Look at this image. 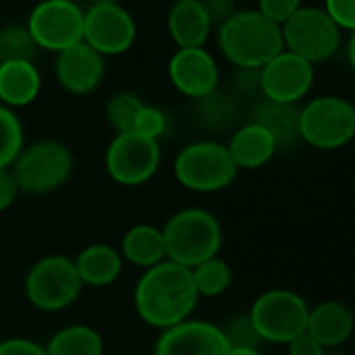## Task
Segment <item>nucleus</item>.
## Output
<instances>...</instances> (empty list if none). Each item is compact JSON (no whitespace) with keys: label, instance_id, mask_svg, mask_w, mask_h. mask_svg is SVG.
Instances as JSON below:
<instances>
[{"label":"nucleus","instance_id":"nucleus-40","mask_svg":"<svg viewBox=\"0 0 355 355\" xmlns=\"http://www.w3.org/2000/svg\"><path fill=\"white\" fill-rule=\"evenodd\" d=\"M324 355H349L347 351H343V349H326V353Z\"/></svg>","mask_w":355,"mask_h":355},{"label":"nucleus","instance_id":"nucleus-29","mask_svg":"<svg viewBox=\"0 0 355 355\" xmlns=\"http://www.w3.org/2000/svg\"><path fill=\"white\" fill-rule=\"evenodd\" d=\"M197 103H199V117L209 130H224L232 123L236 109H234V101L230 96L216 90L214 94H209Z\"/></svg>","mask_w":355,"mask_h":355},{"label":"nucleus","instance_id":"nucleus-20","mask_svg":"<svg viewBox=\"0 0 355 355\" xmlns=\"http://www.w3.org/2000/svg\"><path fill=\"white\" fill-rule=\"evenodd\" d=\"M42 88V76L36 63L9 61L0 63V105L21 109L32 105Z\"/></svg>","mask_w":355,"mask_h":355},{"label":"nucleus","instance_id":"nucleus-17","mask_svg":"<svg viewBox=\"0 0 355 355\" xmlns=\"http://www.w3.org/2000/svg\"><path fill=\"white\" fill-rule=\"evenodd\" d=\"M355 330V313L336 299H326L309 307L305 332L324 349H340Z\"/></svg>","mask_w":355,"mask_h":355},{"label":"nucleus","instance_id":"nucleus-7","mask_svg":"<svg viewBox=\"0 0 355 355\" xmlns=\"http://www.w3.org/2000/svg\"><path fill=\"white\" fill-rule=\"evenodd\" d=\"M84 284L73 259L61 253L38 259L26 276V297L32 307L55 313L63 311L80 297Z\"/></svg>","mask_w":355,"mask_h":355},{"label":"nucleus","instance_id":"nucleus-28","mask_svg":"<svg viewBox=\"0 0 355 355\" xmlns=\"http://www.w3.org/2000/svg\"><path fill=\"white\" fill-rule=\"evenodd\" d=\"M142 107L144 103L134 92H117L109 98L105 115L109 125L115 130V134H125L132 132L136 115L140 113Z\"/></svg>","mask_w":355,"mask_h":355},{"label":"nucleus","instance_id":"nucleus-31","mask_svg":"<svg viewBox=\"0 0 355 355\" xmlns=\"http://www.w3.org/2000/svg\"><path fill=\"white\" fill-rule=\"evenodd\" d=\"M132 132L142 136V138L159 142V138L167 132V115L153 105H144L140 109V113L136 115Z\"/></svg>","mask_w":355,"mask_h":355},{"label":"nucleus","instance_id":"nucleus-32","mask_svg":"<svg viewBox=\"0 0 355 355\" xmlns=\"http://www.w3.org/2000/svg\"><path fill=\"white\" fill-rule=\"evenodd\" d=\"M324 11L340 32H355V0H324Z\"/></svg>","mask_w":355,"mask_h":355},{"label":"nucleus","instance_id":"nucleus-22","mask_svg":"<svg viewBox=\"0 0 355 355\" xmlns=\"http://www.w3.org/2000/svg\"><path fill=\"white\" fill-rule=\"evenodd\" d=\"M121 259L140 268L142 272L165 261L163 230L153 224H136L121 236Z\"/></svg>","mask_w":355,"mask_h":355},{"label":"nucleus","instance_id":"nucleus-39","mask_svg":"<svg viewBox=\"0 0 355 355\" xmlns=\"http://www.w3.org/2000/svg\"><path fill=\"white\" fill-rule=\"evenodd\" d=\"M228 355H263L259 349H230Z\"/></svg>","mask_w":355,"mask_h":355},{"label":"nucleus","instance_id":"nucleus-8","mask_svg":"<svg viewBox=\"0 0 355 355\" xmlns=\"http://www.w3.org/2000/svg\"><path fill=\"white\" fill-rule=\"evenodd\" d=\"M307 315L309 303L291 288H270L249 309V318L261 340L274 345H288L295 336L303 334Z\"/></svg>","mask_w":355,"mask_h":355},{"label":"nucleus","instance_id":"nucleus-36","mask_svg":"<svg viewBox=\"0 0 355 355\" xmlns=\"http://www.w3.org/2000/svg\"><path fill=\"white\" fill-rule=\"evenodd\" d=\"M286 349H288V355H324L326 353V349L318 340H313L307 332L295 336L286 345Z\"/></svg>","mask_w":355,"mask_h":355},{"label":"nucleus","instance_id":"nucleus-19","mask_svg":"<svg viewBox=\"0 0 355 355\" xmlns=\"http://www.w3.org/2000/svg\"><path fill=\"white\" fill-rule=\"evenodd\" d=\"M234 165L241 169H259L266 163L272 161V157L278 153V144L272 138L268 130L261 125L247 121L243 123L228 140L226 144Z\"/></svg>","mask_w":355,"mask_h":355},{"label":"nucleus","instance_id":"nucleus-30","mask_svg":"<svg viewBox=\"0 0 355 355\" xmlns=\"http://www.w3.org/2000/svg\"><path fill=\"white\" fill-rule=\"evenodd\" d=\"M230 349H259V345L263 343L259 332L255 330L249 313H239L232 315L224 326H220Z\"/></svg>","mask_w":355,"mask_h":355},{"label":"nucleus","instance_id":"nucleus-15","mask_svg":"<svg viewBox=\"0 0 355 355\" xmlns=\"http://www.w3.org/2000/svg\"><path fill=\"white\" fill-rule=\"evenodd\" d=\"M173 88L195 101H201L218 90L220 67L211 53L201 49H178L167 65Z\"/></svg>","mask_w":355,"mask_h":355},{"label":"nucleus","instance_id":"nucleus-35","mask_svg":"<svg viewBox=\"0 0 355 355\" xmlns=\"http://www.w3.org/2000/svg\"><path fill=\"white\" fill-rule=\"evenodd\" d=\"M19 197V187L11 169H0V214L7 211Z\"/></svg>","mask_w":355,"mask_h":355},{"label":"nucleus","instance_id":"nucleus-41","mask_svg":"<svg viewBox=\"0 0 355 355\" xmlns=\"http://www.w3.org/2000/svg\"><path fill=\"white\" fill-rule=\"evenodd\" d=\"M92 5H119L117 0H92Z\"/></svg>","mask_w":355,"mask_h":355},{"label":"nucleus","instance_id":"nucleus-37","mask_svg":"<svg viewBox=\"0 0 355 355\" xmlns=\"http://www.w3.org/2000/svg\"><path fill=\"white\" fill-rule=\"evenodd\" d=\"M211 24H224L234 13V0H199Z\"/></svg>","mask_w":355,"mask_h":355},{"label":"nucleus","instance_id":"nucleus-14","mask_svg":"<svg viewBox=\"0 0 355 355\" xmlns=\"http://www.w3.org/2000/svg\"><path fill=\"white\" fill-rule=\"evenodd\" d=\"M230 345L220 328L209 320H184L161 330L153 355H228Z\"/></svg>","mask_w":355,"mask_h":355},{"label":"nucleus","instance_id":"nucleus-3","mask_svg":"<svg viewBox=\"0 0 355 355\" xmlns=\"http://www.w3.org/2000/svg\"><path fill=\"white\" fill-rule=\"evenodd\" d=\"M161 230L165 241V257L191 270L220 255L224 243L220 220L201 207L175 211Z\"/></svg>","mask_w":355,"mask_h":355},{"label":"nucleus","instance_id":"nucleus-27","mask_svg":"<svg viewBox=\"0 0 355 355\" xmlns=\"http://www.w3.org/2000/svg\"><path fill=\"white\" fill-rule=\"evenodd\" d=\"M36 55H38V46L30 36L28 28L11 26L0 32V63H9V61L34 63Z\"/></svg>","mask_w":355,"mask_h":355},{"label":"nucleus","instance_id":"nucleus-24","mask_svg":"<svg viewBox=\"0 0 355 355\" xmlns=\"http://www.w3.org/2000/svg\"><path fill=\"white\" fill-rule=\"evenodd\" d=\"M44 349L46 355H105L101 332L86 324H71L57 330Z\"/></svg>","mask_w":355,"mask_h":355},{"label":"nucleus","instance_id":"nucleus-16","mask_svg":"<svg viewBox=\"0 0 355 355\" xmlns=\"http://www.w3.org/2000/svg\"><path fill=\"white\" fill-rule=\"evenodd\" d=\"M55 76L69 94H90L105 76V57L86 42L73 44L57 55Z\"/></svg>","mask_w":355,"mask_h":355},{"label":"nucleus","instance_id":"nucleus-9","mask_svg":"<svg viewBox=\"0 0 355 355\" xmlns=\"http://www.w3.org/2000/svg\"><path fill=\"white\" fill-rule=\"evenodd\" d=\"M284 51L318 65L332 59L340 46V30L320 7H301L282 26Z\"/></svg>","mask_w":355,"mask_h":355},{"label":"nucleus","instance_id":"nucleus-10","mask_svg":"<svg viewBox=\"0 0 355 355\" xmlns=\"http://www.w3.org/2000/svg\"><path fill=\"white\" fill-rule=\"evenodd\" d=\"M26 28L38 49L59 55L84 42V9L73 0H42L32 9Z\"/></svg>","mask_w":355,"mask_h":355},{"label":"nucleus","instance_id":"nucleus-38","mask_svg":"<svg viewBox=\"0 0 355 355\" xmlns=\"http://www.w3.org/2000/svg\"><path fill=\"white\" fill-rule=\"evenodd\" d=\"M347 57H349V63L355 71V32H351L349 36V44H347Z\"/></svg>","mask_w":355,"mask_h":355},{"label":"nucleus","instance_id":"nucleus-12","mask_svg":"<svg viewBox=\"0 0 355 355\" xmlns=\"http://www.w3.org/2000/svg\"><path fill=\"white\" fill-rule=\"evenodd\" d=\"M136 40V21L121 5H92L84 11V42L101 57L123 55Z\"/></svg>","mask_w":355,"mask_h":355},{"label":"nucleus","instance_id":"nucleus-18","mask_svg":"<svg viewBox=\"0 0 355 355\" xmlns=\"http://www.w3.org/2000/svg\"><path fill=\"white\" fill-rule=\"evenodd\" d=\"M211 26L199 0H175L167 15V32L178 49H201L209 38Z\"/></svg>","mask_w":355,"mask_h":355},{"label":"nucleus","instance_id":"nucleus-21","mask_svg":"<svg viewBox=\"0 0 355 355\" xmlns=\"http://www.w3.org/2000/svg\"><path fill=\"white\" fill-rule=\"evenodd\" d=\"M73 263L82 284L92 288L111 286L123 272V259L119 249L105 243L84 247L73 259Z\"/></svg>","mask_w":355,"mask_h":355},{"label":"nucleus","instance_id":"nucleus-34","mask_svg":"<svg viewBox=\"0 0 355 355\" xmlns=\"http://www.w3.org/2000/svg\"><path fill=\"white\" fill-rule=\"evenodd\" d=\"M0 355H46V349L32 338L11 336L0 343Z\"/></svg>","mask_w":355,"mask_h":355},{"label":"nucleus","instance_id":"nucleus-6","mask_svg":"<svg viewBox=\"0 0 355 355\" xmlns=\"http://www.w3.org/2000/svg\"><path fill=\"white\" fill-rule=\"evenodd\" d=\"M299 138L320 150H336L355 138V105L336 94L315 96L299 109Z\"/></svg>","mask_w":355,"mask_h":355},{"label":"nucleus","instance_id":"nucleus-4","mask_svg":"<svg viewBox=\"0 0 355 355\" xmlns=\"http://www.w3.org/2000/svg\"><path fill=\"white\" fill-rule=\"evenodd\" d=\"M173 175L180 187L193 193L209 195L228 189L239 175L226 144L218 140H197L178 150Z\"/></svg>","mask_w":355,"mask_h":355},{"label":"nucleus","instance_id":"nucleus-33","mask_svg":"<svg viewBox=\"0 0 355 355\" xmlns=\"http://www.w3.org/2000/svg\"><path fill=\"white\" fill-rule=\"evenodd\" d=\"M303 7V0H259L257 11L270 21L282 26L291 15H295Z\"/></svg>","mask_w":355,"mask_h":355},{"label":"nucleus","instance_id":"nucleus-23","mask_svg":"<svg viewBox=\"0 0 355 355\" xmlns=\"http://www.w3.org/2000/svg\"><path fill=\"white\" fill-rule=\"evenodd\" d=\"M253 123L261 125L272 134L278 148L293 146L299 142V107L286 105V103H274V101H259L251 113Z\"/></svg>","mask_w":355,"mask_h":355},{"label":"nucleus","instance_id":"nucleus-26","mask_svg":"<svg viewBox=\"0 0 355 355\" xmlns=\"http://www.w3.org/2000/svg\"><path fill=\"white\" fill-rule=\"evenodd\" d=\"M26 146V134L17 113L0 105V169H11Z\"/></svg>","mask_w":355,"mask_h":355},{"label":"nucleus","instance_id":"nucleus-5","mask_svg":"<svg viewBox=\"0 0 355 355\" xmlns=\"http://www.w3.org/2000/svg\"><path fill=\"white\" fill-rule=\"evenodd\" d=\"M19 193L49 195L63 189L73 173V155L59 140L44 138L24 146L11 165Z\"/></svg>","mask_w":355,"mask_h":355},{"label":"nucleus","instance_id":"nucleus-2","mask_svg":"<svg viewBox=\"0 0 355 355\" xmlns=\"http://www.w3.org/2000/svg\"><path fill=\"white\" fill-rule=\"evenodd\" d=\"M218 44L234 67L255 71L284 51L280 26L259 11H234L220 24Z\"/></svg>","mask_w":355,"mask_h":355},{"label":"nucleus","instance_id":"nucleus-25","mask_svg":"<svg viewBox=\"0 0 355 355\" xmlns=\"http://www.w3.org/2000/svg\"><path fill=\"white\" fill-rule=\"evenodd\" d=\"M191 272H193V282L199 293V299L201 297H207V299L220 297L232 286V268L220 255L199 263Z\"/></svg>","mask_w":355,"mask_h":355},{"label":"nucleus","instance_id":"nucleus-11","mask_svg":"<svg viewBox=\"0 0 355 355\" xmlns=\"http://www.w3.org/2000/svg\"><path fill=\"white\" fill-rule=\"evenodd\" d=\"M161 144L134 132L115 134L105 153V167L119 187H142L159 171Z\"/></svg>","mask_w":355,"mask_h":355},{"label":"nucleus","instance_id":"nucleus-1","mask_svg":"<svg viewBox=\"0 0 355 355\" xmlns=\"http://www.w3.org/2000/svg\"><path fill=\"white\" fill-rule=\"evenodd\" d=\"M199 303L191 268L169 259L142 272L134 286V309L138 318L157 330L189 320Z\"/></svg>","mask_w":355,"mask_h":355},{"label":"nucleus","instance_id":"nucleus-13","mask_svg":"<svg viewBox=\"0 0 355 355\" xmlns=\"http://www.w3.org/2000/svg\"><path fill=\"white\" fill-rule=\"evenodd\" d=\"M313 78L315 71L311 63L288 51H282L259 69L261 96L274 103L297 105L309 94Z\"/></svg>","mask_w":355,"mask_h":355}]
</instances>
